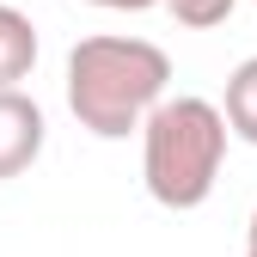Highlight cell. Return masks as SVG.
Here are the masks:
<instances>
[{
  "mask_svg": "<svg viewBox=\"0 0 257 257\" xmlns=\"http://www.w3.org/2000/svg\"><path fill=\"white\" fill-rule=\"evenodd\" d=\"M68 110L80 128H92L98 141H122L153 116V104L172 86V61L147 37H80L68 49Z\"/></svg>",
  "mask_w": 257,
  "mask_h": 257,
  "instance_id": "obj_1",
  "label": "cell"
},
{
  "mask_svg": "<svg viewBox=\"0 0 257 257\" xmlns=\"http://www.w3.org/2000/svg\"><path fill=\"white\" fill-rule=\"evenodd\" d=\"M227 166V122H220L214 98L196 92H178V98H159L153 116L141 122V178L147 196L159 208H202L220 184Z\"/></svg>",
  "mask_w": 257,
  "mask_h": 257,
  "instance_id": "obj_2",
  "label": "cell"
},
{
  "mask_svg": "<svg viewBox=\"0 0 257 257\" xmlns=\"http://www.w3.org/2000/svg\"><path fill=\"white\" fill-rule=\"evenodd\" d=\"M49 141V122H43V104L31 98V92H0V184L19 178L37 166V153Z\"/></svg>",
  "mask_w": 257,
  "mask_h": 257,
  "instance_id": "obj_3",
  "label": "cell"
},
{
  "mask_svg": "<svg viewBox=\"0 0 257 257\" xmlns=\"http://www.w3.org/2000/svg\"><path fill=\"white\" fill-rule=\"evenodd\" d=\"M31 68H37V25L0 0V92H13Z\"/></svg>",
  "mask_w": 257,
  "mask_h": 257,
  "instance_id": "obj_4",
  "label": "cell"
},
{
  "mask_svg": "<svg viewBox=\"0 0 257 257\" xmlns=\"http://www.w3.org/2000/svg\"><path fill=\"white\" fill-rule=\"evenodd\" d=\"M214 110H220V122H227V135H239V141L257 147V55H245L227 74V92H220Z\"/></svg>",
  "mask_w": 257,
  "mask_h": 257,
  "instance_id": "obj_5",
  "label": "cell"
},
{
  "mask_svg": "<svg viewBox=\"0 0 257 257\" xmlns=\"http://www.w3.org/2000/svg\"><path fill=\"white\" fill-rule=\"evenodd\" d=\"M178 25H190V31H214V25H227L233 19V7L239 0H159Z\"/></svg>",
  "mask_w": 257,
  "mask_h": 257,
  "instance_id": "obj_6",
  "label": "cell"
},
{
  "mask_svg": "<svg viewBox=\"0 0 257 257\" xmlns=\"http://www.w3.org/2000/svg\"><path fill=\"white\" fill-rule=\"evenodd\" d=\"M86 7H104V13H147L159 0H86Z\"/></svg>",
  "mask_w": 257,
  "mask_h": 257,
  "instance_id": "obj_7",
  "label": "cell"
},
{
  "mask_svg": "<svg viewBox=\"0 0 257 257\" xmlns=\"http://www.w3.org/2000/svg\"><path fill=\"white\" fill-rule=\"evenodd\" d=\"M245 257H257V208H251V220H245Z\"/></svg>",
  "mask_w": 257,
  "mask_h": 257,
  "instance_id": "obj_8",
  "label": "cell"
}]
</instances>
